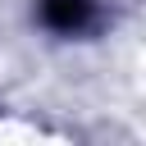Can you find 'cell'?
<instances>
[{"mask_svg": "<svg viewBox=\"0 0 146 146\" xmlns=\"http://www.w3.org/2000/svg\"><path fill=\"white\" fill-rule=\"evenodd\" d=\"M41 14H46V23H50L55 32H78V27H87V18H91V0H46Z\"/></svg>", "mask_w": 146, "mask_h": 146, "instance_id": "cell-1", "label": "cell"}]
</instances>
